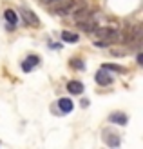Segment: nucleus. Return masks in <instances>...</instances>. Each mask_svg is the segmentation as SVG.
Here are the masks:
<instances>
[{
    "mask_svg": "<svg viewBox=\"0 0 143 149\" xmlns=\"http://www.w3.org/2000/svg\"><path fill=\"white\" fill-rule=\"evenodd\" d=\"M93 33L98 36V40L105 42L107 46L120 40V31H116V29H112V27H96Z\"/></svg>",
    "mask_w": 143,
    "mask_h": 149,
    "instance_id": "obj_1",
    "label": "nucleus"
},
{
    "mask_svg": "<svg viewBox=\"0 0 143 149\" xmlns=\"http://www.w3.org/2000/svg\"><path fill=\"white\" fill-rule=\"evenodd\" d=\"M98 22H100V13L91 11L84 20L76 22V24H78V27L82 29V31H85V33H93L94 29L98 27Z\"/></svg>",
    "mask_w": 143,
    "mask_h": 149,
    "instance_id": "obj_2",
    "label": "nucleus"
},
{
    "mask_svg": "<svg viewBox=\"0 0 143 149\" xmlns=\"http://www.w3.org/2000/svg\"><path fill=\"white\" fill-rule=\"evenodd\" d=\"M20 17H22V20H24L27 26H31V27H40L38 17H36L31 9H27V7H20Z\"/></svg>",
    "mask_w": 143,
    "mask_h": 149,
    "instance_id": "obj_3",
    "label": "nucleus"
},
{
    "mask_svg": "<svg viewBox=\"0 0 143 149\" xmlns=\"http://www.w3.org/2000/svg\"><path fill=\"white\" fill-rule=\"evenodd\" d=\"M38 64H40V58H38V56H36V55H29L26 60L22 62V71L29 73V71H33Z\"/></svg>",
    "mask_w": 143,
    "mask_h": 149,
    "instance_id": "obj_4",
    "label": "nucleus"
},
{
    "mask_svg": "<svg viewBox=\"0 0 143 149\" xmlns=\"http://www.w3.org/2000/svg\"><path fill=\"white\" fill-rule=\"evenodd\" d=\"M94 80H96V84H100V86H111L114 78H112L111 74L107 73V69H103V68H102L100 71L96 73V78H94Z\"/></svg>",
    "mask_w": 143,
    "mask_h": 149,
    "instance_id": "obj_5",
    "label": "nucleus"
},
{
    "mask_svg": "<svg viewBox=\"0 0 143 149\" xmlns=\"http://www.w3.org/2000/svg\"><path fill=\"white\" fill-rule=\"evenodd\" d=\"M74 2V0H55V4H53L51 7L55 9L56 13H60V15H65L67 13V9L71 7V4Z\"/></svg>",
    "mask_w": 143,
    "mask_h": 149,
    "instance_id": "obj_6",
    "label": "nucleus"
},
{
    "mask_svg": "<svg viewBox=\"0 0 143 149\" xmlns=\"http://www.w3.org/2000/svg\"><path fill=\"white\" fill-rule=\"evenodd\" d=\"M56 106H58V109H60V113H71L73 107H74V104H73L71 98H60Z\"/></svg>",
    "mask_w": 143,
    "mask_h": 149,
    "instance_id": "obj_7",
    "label": "nucleus"
},
{
    "mask_svg": "<svg viewBox=\"0 0 143 149\" xmlns=\"http://www.w3.org/2000/svg\"><path fill=\"white\" fill-rule=\"evenodd\" d=\"M103 140H105V144L111 146V147H118V146H120V136L116 135V133L105 131V133H103Z\"/></svg>",
    "mask_w": 143,
    "mask_h": 149,
    "instance_id": "obj_8",
    "label": "nucleus"
},
{
    "mask_svg": "<svg viewBox=\"0 0 143 149\" xmlns=\"http://www.w3.org/2000/svg\"><path fill=\"white\" fill-rule=\"evenodd\" d=\"M67 91L73 93V95H82V91H84V84L78 80H71L67 82Z\"/></svg>",
    "mask_w": 143,
    "mask_h": 149,
    "instance_id": "obj_9",
    "label": "nucleus"
},
{
    "mask_svg": "<svg viewBox=\"0 0 143 149\" xmlns=\"http://www.w3.org/2000/svg\"><path fill=\"white\" fill-rule=\"evenodd\" d=\"M109 120L112 122V124H118V125H125L127 124V120H129V118H127V115L125 113H112L111 116H109Z\"/></svg>",
    "mask_w": 143,
    "mask_h": 149,
    "instance_id": "obj_10",
    "label": "nucleus"
},
{
    "mask_svg": "<svg viewBox=\"0 0 143 149\" xmlns=\"http://www.w3.org/2000/svg\"><path fill=\"white\" fill-rule=\"evenodd\" d=\"M4 18H6L7 24L17 26V22H18V15H17V11H13V9H6V11H4Z\"/></svg>",
    "mask_w": 143,
    "mask_h": 149,
    "instance_id": "obj_11",
    "label": "nucleus"
},
{
    "mask_svg": "<svg viewBox=\"0 0 143 149\" xmlns=\"http://www.w3.org/2000/svg\"><path fill=\"white\" fill-rule=\"evenodd\" d=\"M103 69H107V71H114V73H125L127 69L122 68V65H118V64H105L103 65Z\"/></svg>",
    "mask_w": 143,
    "mask_h": 149,
    "instance_id": "obj_12",
    "label": "nucleus"
},
{
    "mask_svg": "<svg viewBox=\"0 0 143 149\" xmlns=\"http://www.w3.org/2000/svg\"><path fill=\"white\" fill-rule=\"evenodd\" d=\"M62 38H64V42H78V35L76 33H71V31H64L62 33Z\"/></svg>",
    "mask_w": 143,
    "mask_h": 149,
    "instance_id": "obj_13",
    "label": "nucleus"
},
{
    "mask_svg": "<svg viewBox=\"0 0 143 149\" xmlns=\"http://www.w3.org/2000/svg\"><path fill=\"white\" fill-rule=\"evenodd\" d=\"M71 65H73L74 69H80V71H82V69H85V64L82 62L80 58H73V60H71Z\"/></svg>",
    "mask_w": 143,
    "mask_h": 149,
    "instance_id": "obj_14",
    "label": "nucleus"
},
{
    "mask_svg": "<svg viewBox=\"0 0 143 149\" xmlns=\"http://www.w3.org/2000/svg\"><path fill=\"white\" fill-rule=\"evenodd\" d=\"M111 55H114V56H125V55H127V49H118V47H112V49H111Z\"/></svg>",
    "mask_w": 143,
    "mask_h": 149,
    "instance_id": "obj_15",
    "label": "nucleus"
},
{
    "mask_svg": "<svg viewBox=\"0 0 143 149\" xmlns=\"http://www.w3.org/2000/svg\"><path fill=\"white\" fill-rule=\"evenodd\" d=\"M136 60H138V64H140V65L143 64V55H141V53H138V56H136Z\"/></svg>",
    "mask_w": 143,
    "mask_h": 149,
    "instance_id": "obj_16",
    "label": "nucleus"
},
{
    "mask_svg": "<svg viewBox=\"0 0 143 149\" xmlns=\"http://www.w3.org/2000/svg\"><path fill=\"white\" fill-rule=\"evenodd\" d=\"M42 4H46V6H53V4H55V0H42Z\"/></svg>",
    "mask_w": 143,
    "mask_h": 149,
    "instance_id": "obj_17",
    "label": "nucleus"
}]
</instances>
